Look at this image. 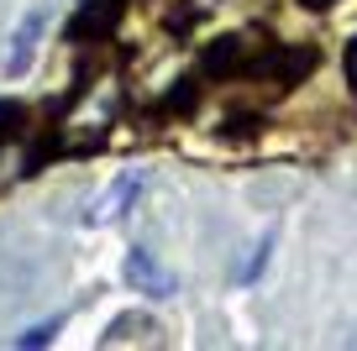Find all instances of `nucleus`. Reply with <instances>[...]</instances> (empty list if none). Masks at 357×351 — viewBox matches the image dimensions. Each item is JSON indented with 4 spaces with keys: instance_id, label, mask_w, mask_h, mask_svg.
<instances>
[{
    "instance_id": "1",
    "label": "nucleus",
    "mask_w": 357,
    "mask_h": 351,
    "mask_svg": "<svg viewBox=\"0 0 357 351\" xmlns=\"http://www.w3.org/2000/svg\"><path fill=\"white\" fill-rule=\"evenodd\" d=\"M126 283H132V294H147V299H174L178 294V278L168 273L147 247H132V252H126Z\"/></svg>"
},
{
    "instance_id": "2",
    "label": "nucleus",
    "mask_w": 357,
    "mask_h": 351,
    "mask_svg": "<svg viewBox=\"0 0 357 351\" xmlns=\"http://www.w3.org/2000/svg\"><path fill=\"white\" fill-rule=\"evenodd\" d=\"M126 0H89V6H79V16L68 22V42H105V37L116 32V22H121Z\"/></svg>"
},
{
    "instance_id": "3",
    "label": "nucleus",
    "mask_w": 357,
    "mask_h": 351,
    "mask_svg": "<svg viewBox=\"0 0 357 351\" xmlns=\"http://www.w3.org/2000/svg\"><path fill=\"white\" fill-rule=\"evenodd\" d=\"M43 32H47V11H26L16 37H11V53H6V79H22L32 68L37 47H43Z\"/></svg>"
},
{
    "instance_id": "4",
    "label": "nucleus",
    "mask_w": 357,
    "mask_h": 351,
    "mask_svg": "<svg viewBox=\"0 0 357 351\" xmlns=\"http://www.w3.org/2000/svg\"><path fill=\"white\" fill-rule=\"evenodd\" d=\"M137 194H142V173H121L100 199H95V205H89V215H84V220H89V226H111V220H121L126 210H132V199H137Z\"/></svg>"
},
{
    "instance_id": "5",
    "label": "nucleus",
    "mask_w": 357,
    "mask_h": 351,
    "mask_svg": "<svg viewBox=\"0 0 357 351\" xmlns=\"http://www.w3.org/2000/svg\"><path fill=\"white\" fill-rule=\"evenodd\" d=\"M268 252H273V231H268V236H263V242H257V252L252 257H247V267H242V273H236V283H257V273H263V267H268Z\"/></svg>"
},
{
    "instance_id": "6",
    "label": "nucleus",
    "mask_w": 357,
    "mask_h": 351,
    "mask_svg": "<svg viewBox=\"0 0 357 351\" xmlns=\"http://www.w3.org/2000/svg\"><path fill=\"white\" fill-rule=\"evenodd\" d=\"M58 325H63V320H47V325H32L26 336H16V346H22V351H32V346H53Z\"/></svg>"
},
{
    "instance_id": "7",
    "label": "nucleus",
    "mask_w": 357,
    "mask_h": 351,
    "mask_svg": "<svg viewBox=\"0 0 357 351\" xmlns=\"http://www.w3.org/2000/svg\"><path fill=\"white\" fill-rule=\"evenodd\" d=\"M347 84H352V89H357V42H352V47H347Z\"/></svg>"
},
{
    "instance_id": "8",
    "label": "nucleus",
    "mask_w": 357,
    "mask_h": 351,
    "mask_svg": "<svg viewBox=\"0 0 357 351\" xmlns=\"http://www.w3.org/2000/svg\"><path fill=\"white\" fill-rule=\"evenodd\" d=\"M300 6H310V11H326V6H336V0H300Z\"/></svg>"
}]
</instances>
